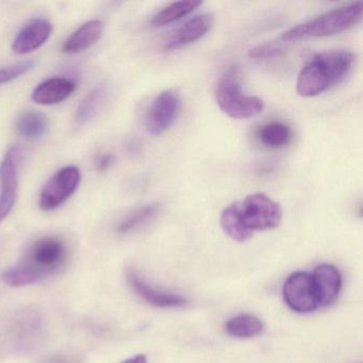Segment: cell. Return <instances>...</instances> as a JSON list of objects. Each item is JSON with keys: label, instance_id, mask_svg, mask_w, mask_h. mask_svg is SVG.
Returning a JSON list of instances; mask_svg holds the SVG:
<instances>
[{"label": "cell", "instance_id": "obj_1", "mask_svg": "<svg viewBox=\"0 0 363 363\" xmlns=\"http://www.w3.org/2000/svg\"><path fill=\"white\" fill-rule=\"evenodd\" d=\"M281 220L279 203L267 194L255 193L227 206L220 214V226L231 239L245 242L256 231L277 228Z\"/></svg>", "mask_w": 363, "mask_h": 363}, {"label": "cell", "instance_id": "obj_2", "mask_svg": "<svg viewBox=\"0 0 363 363\" xmlns=\"http://www.w3.org/2000/svg\"><path fill=\"white\" fill-rule=\"evenodd\" d=\"M356 56L346 50H331L316 55L301 69L296 82L301 96L314 97L345 79L354 67Z\"/></svg>", "mask_w": 363, "mask_h": 363}, {"label": "cell", "instance_id": "obj_3", "mask_svg": "<svg viewBox=\"0 0 363 363\" xmlns=\"http://www.w3.org/2000/svg\"><path fill=\"white\" fill-rule=\"evenodd\" d=\"M363 16V3L350 4L326 12L313 20L297 25L281 35L279 41L293 42L309 38H325L337 35L356 26Z\"/></svg>", "mask_w": 363, "mask_h": 363}, {"label": "cell", "instance_id": "obj_4", "mask_svg": "<svg viewBox=\"0 0 363 363\" xmlns=\"http://www.w3.org/2000/svg\"><path fill=\"white\" fill-rule=\"evenodd\" d=\"M216 99L220 109L235 120L255 118L264 109L262 99L242 92L240 71L237 67H229L218 82Z\"/></svg>", "mask_w": 363, "mask_h": 363}, {"label": "cell", "instance_id": "obj_5", "mask_svg": "<svg viewBox=\"0 0 363 363\" xmlns=\"http://www.w3.org/2000/svg\"><path fill=\"white\" fill-rule=\"evenodd\" d=\"M67 258L65 242L60 238L48 235L33 242L20 263L43 279L46 275L60 271Z\"/></svg>", "mask_w": 363, "mask_h": 363}, {"label": "cell", "instance_id": "obj_6", "mask_svg": "<svg viewBox=\"0 0 363 363\" xmlns=\"http://www.w3.org/2000/svg\"><path fill=\"white\" fill-rule=\"evenodd\" d=\"M82 182V173L76 167L59 169L42 189L40 207L43 211H52L62 206L77 191Z\"/></svg>", "mask_w": 363, "mask_h": 363}, {"label": "cell", "instance_id": "obj_7", "mask_svg": "<svg viewBox=\"0 0 363 363\" xmlns=\"http://www.w3.org/2000/svg\"><path fill=\"white\" fill-rule=\"evenodd\" d=\"M182 99L175 90H167L160 93L152 101L147 114L145 126L152 135H161L175 123L180 111Z\"/></svg>", "mask_w": 363, "mask_h": 363}, {"label": "cell", "instance_id": "obj_8", "mask_svg": "<svg viewBox=\"0 0 363 363\" xmlns=\"http://www.w3.org/2000/svg\"><path fill=\"white\" fill-rule=\"evenodd\" d=\"M20 155V148L12 146L0 163V223L9 216L16 205Z\"/></svg>", "mask_w": 363, "mask_h": 363}, {"label": "cell", "instance_id": "obj_9", "mask_svg": "<svg viewBox=\"0 0 363 363\" xmlns=\"http://www.w3.org/2000/svg\"><path fill=\"white\" fill-rule=\"evenodd\" d=\"M282 294L286 305L298 313H309L318 307L312 276L306 272H296L289 276Z\"/></svg>", "mask_w": 363, "mask_h": 363}, {"label": "cell", "instance_id": "obj_10", "mask_svg": "<svg viewBox=\"0 0 363 363\" xmlns=\"http://www.w3.org/2000/svg\"><path fill=\"white\" fill-rule=\"evenodd\" d=\"M126 276L133 290L150 305L158 308H180L188 303L186 298L182 295L167 292L150 286L133 269H128Z\"/></svg>", "mask_w": 363, "mask_h": 363}, {"label": "cell", "instance_id": "obj_11", "mask_svg": "<svg viewBox=\"0 0 363 363\" xmlns=\"http://www.w3.org/2000/svg\"><path fill=\"white\" fill-rule=\"evenodd\" d=\"M52 25L45 18H35L25 25L14 39L12 50L16 55L35 52L50 40Z\"/></svg>", "mask_w": 363, "mask_h": 363}, {"label": "cell", "instance_id": "obj_12", "mask_svg": "<svg viewBox=\"0 0 363 363\" xmlns=\"http://www.w3.org/2000/svg\"><path fill=\"white\" fill-rule=\"evenodd\" d=\"M213 25V16L206 13L184 23L164 44V50L173 52L191 45L205 37Z\"/></svg>", "mask_w": 363, "mask_h": 363}, {"label": "cell", "instance_id": "obj_13", "mask_svg": "<svg viewBox=\"0 0 363 363\" xmlns=\"http://www.w3.org/2000/svg\"><path fill=\"white\" fill-rule=\"evenodd\" d=\"M318 307L330 305L337 299L342 288V276L337 267L322 264L312 275Z\"/></svg>", "mask_w": 363, "mask_h": 363}, {"label": "cell", "instance_id": "obj_14", "mask_svg": "<svg viewBox=\"0 0 363 363\" xmlns=\"http://www.w3.org/2000/svg\"><path fill=\"white\" fill-rule=\"evenodd\" d=\"M76 84L69 78L55 77L41 82L33 90L31 99L38 105H58L75 92Z\"/></svg>", "mask_w": 363, "mask_h": 363}, {"label": "cell", "instance_id": "obj_15", "mask_svg": "<svg viewBox=\"0 0 363 363\" xmlns=\"http://www.w3.org/2000/svg\"><path fill=\"white\" fill-rule=\"evenodd\" d=\"M104 25L101 21H89L72 33L62 46L65 54L73 55L92 48L103 35Z\"/></svg>", "mask_w": 363, "mask_h": 363}, {"label": "cell", "instance_id": "obj_16", "mask_svg": "<svg viewBox=\"0 0 363 363\" xmlns=\"http://www.w3.org/2000/svg\"><path fill=\"white\" fill-rule=\"evenodd\" d=\"M107 96L108 86L106 84H99L93 88L80 101L79 106L76 110V124L82 126L92 120L103 107Z\"/></svg>", "mask_w": 363, "mask_h": 363}, {"label": "cell", "instance_id": "obj_17", "mask_svg": "<svg viewBox=\"0 0 363 363\" xmlns=\"http://www.w3.org/2000/svg\"><path fill=\"white\" fill-rule=\"evenodd\" d=\"M259 140L263 145L273 150L286 147L293 139V133L288 125L273 122L261 127L258 131Z\"/></svg>", "mask_w": 363, "mask_h": 363}, {"label": "cell", "instance_id": "obj_18", "mask_svg": "<svg viewBox=\"0 0 363 363\" xmlns=\"http://www.w3.org/2000/svg\"><path fill=\"white\" fill-rule=\"evenodd\" d=\"M203 5L199 0H182V1H176L171 4L164 9L159 11L156 16L152 18V25L154 27H163L172 24L176 21L182 20L186 18L189 14L192 13L199 6Z\"/></svg>", "mask_w": 363, "mask_h": 363}, {"label": "cell", "instance_id": "obj_19", "mask_svg": "<svg viewBox=\"0 0 363 363\" xmlns=\"http://www.w3.org/2000/svg\"><path fill=\"white\" fill-rule=\"evenodd\" d=\"M18 133L27 140H38L45 135L48 121L44 114L35 111H26L21 114L16 122Z\"/></svg>", "mask_w": 363, "mask_h": 363}, {"label": "cell", "instance_id": "obj_20", "mask_svg": "<svg viewBox=\"0 0 363 363\" xmlns=\"http://www.w3.org/2000/svg\"><path fill=\"white\" fill-rule=\"evenodd\" d=\"M225 329L233 337H252L262 333L263 324L252 314H240L230 318L225 325Z\"/></svg>", "mask_w": 363, "mask_h": 363}, {"label": "cell", "instance_id": "obj_21", "mask_svg": "<svg viewBox=\"0 0 363 363\" xmlns=\"http://www.w3.org/2000/svg\"><path fill=\"white\" fill-rule=\"evenodd\" d=\"M160 211V205L159 203H150V205L143 206L138 208L135 211L129 213L122 222L118 224V231L121 235H127L133 233L135 229L145 225L146 223L156 218L157 214Z\"/></svg>", "mask_w": 363, "mask_h": 363}, {"label": "cell", "instance_id": "obj_22", "mask_svg": "<svg viewBox=\"0 0 363 363\" xmlns=\"http://www.w3.org/2000/svg\"><path fill=\"white\" fill-rule=\"evenodd\" d=\"M3 279L8 286H25L35 284L42 279L37 274L25 267L24 265L18 263L13 267L6 269L3 274Z\"/></svg>", "mask_w": 363, "mask_h": 363}, {"label": "cell", "instance_id": "obj_23", "mask_svg": "<svg viewBox=\"0 0 363 363\" xmlns=\"http://www.w3.org/2000/svg\"><path fill=\"white\" fill-rule=\"evenodd\" d=\"M35 67H37V61L27 60L9 65V67H0V86L18 79L33 71Z\"/></svg>", "mask_w": 363, "mask_h": 363}, {"label": "cell", "instance_id": "obj_24", "mask_svg": "<svg viewBox=\"0 0 363 363\" xmlns=\"http://www.w3.org/2000/svg\"><path fill=\"white\" fill-rule=\"evenodd\" d=\"M284 52H286L284 48L278 44L267 43L252 48L250 52V57L254 59H274L282 56Z\"/></svg>", "mask_w": 363, "mask_h": 363}, {"label": "cell", "instance_id": "obj_25", "mask_svg": "<svg viewBox=\"0 0 363 363\" xmlns=\"http://www.w3.org/2000/svg\"><path fill=\"white\" fill-rule=\"evenodd\" d=\"M114 157L110 154L101 155L96 161V167L99 172H106L113 164Z\"/></svg>", "mask_w": 363, "mask_h": 363}, {"label": "cell", "instance_id": "obj_26", "mask_svg": "<svg viewBox=\"0 0 363 363\" xmlns=\"http://www.w3.org/2000/svg\"><path fill=\"white\" fill-rule=\"evenodd\" d=\"M122 363H147V358L144 354H137V356L131 357Z\"/></svg>", "mask_w": 363, "mask_h": 363}]
</instances>
